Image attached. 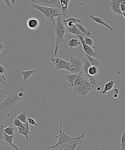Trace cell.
Returning <instances> with one entry per match:
<instances>
[{"mask_svg": "<svg viewBox=\"0 0 125 150\" xmlns=\"http://www.w3.org/2000/svg\"><path fill=\"white\" fill-rule=\"evenodd\" d=\"M0 47H1V49H0V53L1 54L2 51L4 50L5 47V45L4 44L3 42H2V41H1V43H0Z\"/></svg>", "mask_w": 125, "mask_h": 150, "instance_id": "ab89813d", "label": "cell"}, {"mask_svg": "<svg viewBox=\"0 0 125 150\" xmlns=\"http://www.w3.org/2000/svg\"><path fill=\"white\" fill-rule=\"evenodd\" d=\"M6 80L5 75H0V82H1V83L6 84L5 83Z\"/></svg>", "mask_w": 125, "mask_h": 150, "instance_id": "74e56055", "label": "cell"}, {"mask_svg": "<svg viewBox=\"0 0 125 150\" xmlns=\"http://www.w3.org/2000/svg\"><path fill=\"white\" fill-rule=\"evenodd\" d=\"M13 123L14 126H16L17 127H22L24 126V123L16 117L14 119L13 121Z\"/></svg>", "mask_w": 125, "mask_h": 150, "instance_id": "d6a6232c", "label": "cell"}, {"mask_svg": "<svg viewBox=\"0 0 125 150\" xmlns=\"http://www.w3.org/2000/svg\"><path fill=\"white\" fill-rule=\"evenodd\" d=\"M17 129H18V134L24 135L26 139L28 140L29 135L31 134L28 122L24 123V126L22 127H17Z\"/></svg>", "mask_w": 125, "mask_h": 150, "instance_id": "9a60e30c", "label": "cell"}, {"mask_svg": "<svg viewBox=\"0 0 125 150\" xmlns=\"http://www.w3.org/2000/svg\"><path fill=\"white\" fill-rule=\"evenodd\" d=\"M90 18L96 23L98 24L101 25H104L109 29L110 31H112L114 28V27H111L107 23H106L104 20L99 17H95L94 16L91 15L90 16Z\"/></svg>", "mask_w": 125, "mask_h": 150, "instance_id": "ac0fdd59", "label": "cell"}, {"mask_svg": "<svg viewBox=\"0 0 125 150\" xmlns=\"http://www.w3.org/2000/svg\"><path fill=\"white\" fill-rule=\"evenodd\" d=\"M89 125V123L87 124L85 130L83 132L82 134L80 135V136L75 138L71 137L70 139L68 142L64 144L63 146V150H75L78 145L82 143L83 140L85 138V133L87 129H88Z\"/></svg>", "mask_w": 125, "mask_h": 150, "instance_id": "8992f818", "label": "cell"}, {"mask_svg": "<svg viewBox=\"0 0 125 150\" xmlns=\"http://www.w3.org/2000/svg\"><path fill=\"white\" fill-rule=\"evenodd\" d=\"M11 1H12V3L13 4H15L16 3L15 0H11Z\"/></svg>", "mask_w": 125, "mask_h": 150, "instance_id": "b9f144b4", "label": "cell"}, {"mask_svg": "<svg viewBox=\"0 0 125 150\" xmlns=\"http://www.w3.org/2000/svg\"><path fill=\"white\" fill-rule=\"evenodd\" d=\"M32 3L41 6L61 8L60 0H31Z\"/></svg>", "mask_w": 125, "mask_h": 150, "instance_id": "30bf717a", "label": "cell"}, {"mask_svg": "<svg viewBox=\"0 0 125 150\" xmlns=\"http://www.w3.org/2000/svg\"><path fill=\"white\" fill-rule=\"evenodd\" d=\"M55 31L56 36V46L54 56L56 57L59 51V45L63 43L64 41L65 35L66 33V27L62 21V16L57 17L56 25L55 27Z\"/></svg>", "mask_w": 125, "mask_h": 150, "instance_id": "7a4b0ae2", "label": "cell"}, {"mask_svg": "<svg viewBox=\"0 0 125 150\" xmlns=\"http://www.w3.org/2000/svg\"><path fill=\"white\" fill-rule=\"evenodd\" d=\"M6 142L7 143V145L15 149L16 150H19L18 147L13 143V140L16 138V136H11V135L4 134Z\"/></svg>", "mask_w": 125, "mask_h": 150, "instance_id": "ffe728a7", "label": "cell"}, {"mask_svg": "<svg viewBox=\"0 0 125 150\" xmlns=\"http://www.w3.org/2000/svg\"><path fill=\"white\" fill-rule=\"evenodd\" d=\"M6 74V70L2 65H1L0 68V75H5Z\"/></svg>", "mask_w": 125, "mask_h": 150, "instance_id": "8d00e7d4", "label": "cell"}, {"mask_svg": "<svg viewBox=\"0 0 125 150\" xmlns=\"http://www.w3.org/2000/svg\"><path fill=\"white\" fill-rule=\"evenodd\" d=\"M26 25L30 30H35L39 28L40 22L37 18L35 17H30L26 20Z\"/></svg>", "mask_w": 125, "mask_h": 150, "instance_id": "4fadbf2b", "label": "cell"}, {"mask_svg": "<svg viewBox=\"0 0 125 150\" xmlns=\"http://www.w3.org/2000/svg\"><path fill=\"white\" fill-rule=\"evenodd\" d=\"M30 91L25 92V91H20L18 92V95L19 97L20 98H23L25 99L27 98V97L25 96V95L27 94V93H28Z\"/></svg>", "mask_w": 125, "mask_h": 150, "instance_id": "d590c367", "label": "cell"}, {"mask_svg": "<svg viewBox=\"0 0 125 150\" xmlns=\"http://www.w3.org/2000/svg\"><path fill=\"white\" fill-rule=\"evenodd\" d=\"M4 2L6 4V7L9 9H11L13 8V6L10 2V0H4Z\"/></svg>", "mask_w": 125, "mask_h": 150, "instance_id": "f35d334b", "label": "cell"}, {"mask_svg": "<svg viewBox=\"0 0 125 150\" xmlns=\"http://www.w3.org/2000/svg\"><path fill=\"white\" fill-rule=\"evenodd\" d=\"M81 74H70L65 76V77L67 81L68 86L71 88H72L73 86V84L76 79L78 75Z\"/></svg>", "mask_w": 125, "mask_h": 150, "instance_id": "44dd1931", "label": "cell"}, {"mask_svg": "<svg viewBox=\"0 0 125 150\" xmlns=\"http://www.w3.org/2000/svg\"><path fill=\"white\" fill-rule=\"evenodd\" d=\"M66 33H72V34L76 35V36L78 35L84 36L82 33H81L77 27L76 25L71 27H66Z\"/></svg>", "mask_w": 125, "mask_h": 150, "instance_id": "603a6c76", "label": "cell"}, {"mask_svg": "<svg viewBox=\"0 0 125 150\" xmlns=\"http://www.w3.org/2000/svg\"><path fill=\"white\" fill-rule=\"evenodd\" d=\"M70 0H60L62 16L66 17L68 12V6Z\"/></svg>", "mask_w": 125, "mask_h": 150, "instance_id": "7402d4cb", "label": "cell"}, {"mask_svg": "<svg viewBox=\"0 0 125 150\" xmlns=\"http://www.w3.org/2000/svg\"><path fill=\"white\" fill-rule=\"evenodd\" d=\"M102 86H99L97 87V91H101L102 89Z\"/></svg>", "mask_w": 125, "mask_h": 150, "instance_id": "60d3db41", "label": "cell"}, {"mask_svg": "<svg viewBox=\"0 0 125 150\" xmlns=\"http://www.w3.org/2000/svg\"><path fill=\"white\" fill-rule=\"evenodd\" d=\"M76 26L78 27V30L84 34V36L89 37V36L91 35L92 33H91V32L87 30L82 24H80V23H76Z\"/></svg>", "mask_w": 125, "mask_h": 150, "instance_id": "4316f807", "label": "cell"}, {"mask_svg": "<svg viewBox=\"0 0 125 150\" xmlns=\"http://www.w3.org/2000/svg\"><path fill=\"white\" fill-rule=\"evenodd\" d=\"M99 86H102V84L98 81L93 83L88 81L82 85L74 86L72 88L74 92L76 93L78 97L85 99L90 91Z\"/></svg>", "mask_w": 125, "mask_h": 150, "instance_id": "3957f363", "label": "cell"}, {"mask_svg": "<svg viewBox=\"0 0 125 150\" xmlns=\"http://www.w3.org/2000/svg\"><path fill=\"white\" fill-rule=\"evenodd\" d=\"M81 20L79 18H77L75 17H70L66 19L63 21L66 27H71L75 25L76 23H81Z\"/></svg>", "mask_w": 125, "mask_h": 150, "instance_id": "2e32d148", "label": "cell"}, {"mask_svg": "<svg viewBox=\"0 0 125 150\" xmlns=\"http://www.w3.org/2000/svg\"><path fill=\"white\" fill-rule=\"evenodd\" d=\"M4 129L6 133L7 134L11 136H16L15 132V129L11 125L5 128Z\"/></svg>", "mask_w": 125, "mask_h": 150, "instance_id": "f1b7e54d", "label": "cell"}, {"mask_svg": "<svg viewBox=\"0 0 125 150\" xmlns=\"http://www.w3.org/2000/svg\"><path fill=\"white\" fill-rule=\"evenodd\" d=\"M115 83V81H111L106 83L104 89L102 92V94H105L107 92H108L109 91L112 89Z\"/></svg>", "mask_w": 125, "mask_h": 150, "instance_id": "d4e9b609", "label": "cell"}, {"mask_svg": "<svg viewBox=\"0 0 125 150\" xmlns=\"http://www.w3.org/2000/svg\"><path fill=\"white\" fill-rule=\"evenodd\" d=\"M18 93L13 92L4 101L0 102V110L1 112H8L13 108L16 107L20 101L24 100V98L18 97Z\"/></svg>", "mask_w": 125, "mask_h": 150, "instance_id": "277c9868", "label": "cell"}, {"mask_svg": "<svg viewBox=\"0 0 125 150\" xmlns=\"http://www.w3.org/2000/svg\"><path fill=\"white\" fill-rule=\"evenodd\" d=\"M30 5L33 8L38 10L42 13L48 21L52 23L54 27L56 25L55 20V17L59 16H62L61 8L42 6L37 4L32 3Z\"/></svg>", "mask_w": 125, "mask_h": 150, "instance_id": "6da1fadb", "label": "cell"}, {"mask_svg": "<svg viewBox=\"0 0 125 150\" xmlns=\"http://www.w3.org/2000/svg\"><path fill=\"white\" fill-rule=\"evenodd\" d=\"M83 67L85 76L89 79L90 82L96 81L95 79L99 74L100 71L96 67L91 65L90 62L86 57L82 59Z\"/></svg>", "mask_w": 125, "mask_h": 150, "instance_id": "5b68a950", "label": "cell"}, {"mask_svg": "<svg viewBox=\"0 0 125 150\" xmlns=\"http://www.w3.org/2000/svg\"><path fill=\"white\" fill-rule=\"evenodd\" d=\"M122 15L123 16V17H124V18H125V12H123V13H122Z\"/></svg>", "mask_w": 125, "mask_h": 150, "instance_id": "7bdbcfd3", "label": "cell"}, {"mask_svg": "<svg viewBox=\"0 0 125 150\" xmlns=\"http://www.w3.org/2000/svg\"><path fill=\"white\" fill-rule=\"evenodd\" d=\"M16 117L24 123H27L28 122L27 113L25 112H23L20 113Z\"/></svg>", "mask_w": 125, "mask_h": 150, "instance_id": "4dcf8cb0", "label": "cell"}, {"mask_svg": "<svg viewBox=\"0 0 125 150\" xmlns=\"http://www.w3.org/2000/svg\"><path fill=\"white\" fill-rule=\"evenodd\" d=\"M120 148L121 150H125V129L124 130L122 133Z\"/></svg>", "mask_w": 125, "mask_h": 150, "instance_id": "1f68e13d", "label": "cell"}, {"mask_svg": "<svg viewBox=\"0 0 125 150\" xmlns=\"http://www.w3.org/2000/svg\"><path fill=\"white\" fill-rule=\"evenodd\" d=\"M62 117H61V121L60 124V131L58 135L55 137V139L57 140L58 142L55 145L48 147L46 149H49L52 148H58L59 146L61 147L62 149L63 150V146L64 144L68 142L71 139V137L68 136L65 133L63 129H62Z\"/></svg>", "mask_w": 125, "mask_h": 150, "instance_id": "52a82bcc", "label": "cell"}, {"mask_svg": "<svg viewBox=\"0 0 125 150\" xmlns=\"http://www.w3.org/2000/svg\"><path fill=\"white\" fill-rule=\"evenodd\" d=\"M84 42L87 45L90 46L91 47H93L94 46V42L92 39L88 37H87L84 39Z\"/></svg>", "mask_w": 125, "mask_h": 150, "instance_id": "836d02e7", "label": "cell"}, {"mask_svg": "<svg viewBox=\"0 0 125 150\" xmlns=\"http://www.w3.org/2000/svg\"><path fill=\"white\" fill-rule=\"evenodd\" d=\"M50 60L53 62L56 67V68L57 70L65 69L71 72V68L70 63L67 62L60 57H53L52 56L50 58Z\"/></svg>", "mask_w": 125, "mask_h": 150, "instance_id": "9c48e42d", "label": "cell"}, {"mask_svg": "<svg viewBox=\"0 0 125 150\" xmlns=\"http://www.w3.org/2000/svg\"><path fill=\"white\" fill-rule=\"evenodd\" d=\"M0 91H1V99L0 102L4 101L7 97L13 92L8 88L7 84H4L1 83L0 84Z\"/></svg>", "mask_w": 125, "mask_h": 150, "instance_id": "5bb4252c", "label": "cell"}, {"mask_svg": "<svg viewBox=\"0 0 125 150\" xmlns=\"http://www.w3.org/2000/svg\"><path fill=\"white\" fill-rule=\"evenodd\" d=\"M88 81L83 76L82 74H80L78 76L76 79L73 87L82 85Z\"/></svg>", "mask_w": 125, "mask_h": 150, "instance_id": "cb8c5ba5", "label": "cell"}, {"mask_svg": "<svg viewBox=\"0 0 125 150\" xmlns=\"http://www.w3.org/2000/svg\"><path fill=\"white\" fill-rule=\"evenodd\" d=\"M37 72L34 69H31L28 71H20V73L22 75L23 78V83L25 84L27 82L29 78Z\"/></svg>", "mask_w": 125, "mask_h": 150, "instance_id": "d6986e66", "label": "cell"}, {"mask_svg": "<svg viewBox=\"0 0 125 150\" xmlns=\"http://www.w3.org/2000/svg\"><path fill=\"white\" fill-rule=\"evenodd\" d=\"M125 0H111L108 5L113 13L117 15H122L123 12L121 10V3Z\"/></svg>", "mask_w": 125, "mask_h": 150, "instance_id": "8fae6325", "label": "cell"}, {"mask_svg": "<svg viewBox=\"0 0 125 150\" xmlns=\"http://www.w3.org/2000/svg\"><path fill=\"white\" fill-rule=\"evenodd\" d=\"M123 2L124 3V4L125 5V1H123Z\"/></svg>", "mask_w": 125, "mask_h": 150, "instance_id": "ee69618b", "label": "cell"}, {"mask_svg": "<svg viewBox=\"0 0 125 150\" xmlns=\"http://www.w3.org/2000/svg\"><path fill=\"white\" fill-rule=\"evenodd\" d=\"M28 121L30 124L35 126H37V124L35 120L32 118L28 117Z\"/></svg>", "mask_w": 125, "mask_h": 150, "instance_id": "e575fe53", "label": "cell"}, {"mask_svg": "<svg viewBox=\"0 0 125 150\" xmlns=\"http://www.w3.org/2000/svg\"><path fill=\"white\" fill-rule=\"evenodd\" d=\"M85 56L88 58L90 61L91 65L96 67L98 68L99 70L101 71L102 68V61L98 59H95L93 57L88 56L86 53H85Z\"/></svg>", "mask_w": 125, "mask_h": 150, "instance_id": "e0dca14e", "label": "cell"}, {"mask_svg": "<svg viewBox=\"0 0 125 150\" xmlns=\"http://www.w3.org/2000/svg\"><path fill=\"white\" fill-rule=\"evenodd\" d=\"M69 61L71 68L70 72L73 74L82 73V59L71 56L69 57Z\"/></svg>", "mask_w": 125, "mask_h": 150, "instance_id": "ba28073f", "label": "cell"}, {"mask_svg": "<svg viewBox=\"0 0 125 150\" xmlns=\"http://www.w3.org/2000/svg\"><path fill=\"white\" fill-rule=\"evenodd\" d=\"M1 134H0V146H2V145H6L7 143L6 142L5 138H4V134H5V129L4 128V126L1 125Z\"/></svg>", "mask_w": 125, "mask_h": 150, "instance_id": "83f0119b", "label": "cell"}, {"mask_svg": "<svg viewBox=\"0 0 125 150\" xmlns=\"http://www.w3.org/2000/svg\"><path fill=\"white\" fill-rule=\"evenodd\" d=\"M119 90L117 88H113L108 92L109 97L112 98H116L119 97Z\"/></svg>", "mask_w": 125, "mask_h": 150, "instance_id": "f546056e", "label": "cell"}, {"mask_svg": "<svg viewBox=\"0 0 125 150\" xmlns=\"http://www.w3.org/2000/svg\"><path fill=\"white\" fill-rule=\"evenodd\" d=\"M76 36L79 38L81 41L83 48L84 53H86L87 55L91 57H93L96 56L97 53L94 51L93 48L87 45L84 42V39L83 37V36L81 35H78Z\"/></svg>", "mask_w": 125, "mask_h": 150, "instance_id": "7c38bea8", "label": "cell"}, {"mask_svg": "<svg viewBox=\"0 0 125 150\" xmlns=\"http://www.w3.org/2000/svg\"><path fill=\"white\" fill-rule=\"evenodd\" d=\"M81 42L78 39L74 38L70 39L68 41V46L71 49L78 47V46L81 45Z\"/></svg>", "mask_w": 125, "mask_h": 150, "instance_id": "484cf974", "label": "cell"}]
</instances>
